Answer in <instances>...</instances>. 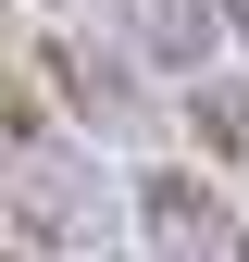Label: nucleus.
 Listing matches in <instances>:
<instances>
[{"instance_id":"f257e3e1","label":"nucleus","mask_w":249,"mask_h":262,"mask_svg":"<svg viewBox=\"0 0 249 262\" xmlns=\"http://www.w3.org/2000/svg\"><path fill=\"white\" fill-rule=\"evenodd\" d=\"M137 237H150V262H249V225L225 212V187L187 175V162H150L137 175Z\"/></svg>"},{"instance_id":"f03ea898","label":"nucleus","mask_w":249,"mask_h":262,"mask_svg":"<svg viewBox=\"0 0 249 262\" xmlns=\"http://www.w3.org/2000/svg\"><path fill=\"white\" fill-rule=\"evenodd\" d=\"M137 62H162V75H200V50L225 38V0H112Z\"/></svg>"},{"instance_id":"7ed1b4c3","label":"nucleus","mask_w":249,"mask_h":262,"mask_svg":"<svg viewBox=\"0 0 249 262\" xmlns=\"http://www.w3.org/2000/svg\"><path fill=\"white\" fill-rule=\"evenodd\" d=\"M50 75L75 88V113H87V125H137V75H124V62H100L87 38H62V50H50Z\"/></svg>"},{"instance_id":"20e7f679","label":"nucleus","mask_w":249,"mask_h":262,"mask_svg":"<svg viewBox=\"0 0 249 262\" xmlns=\"http://www.w3.org/2000/svg\"><path fill=\"white\" fill-rule=\"evenodd\" d=\"M225 25H237V38H249V0H225Z\"/></svg>"}]
</instances>
